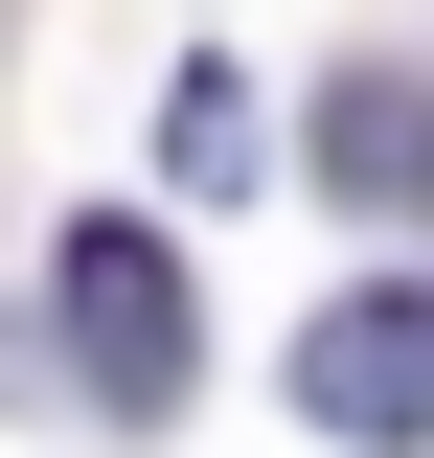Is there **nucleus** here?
<instances>
[{
  "label": "nucleus",
  "instance_id": "obj_4",
  "mask_svg": "<svg viewBox=\"0 0 434 458\" xmlns=\"http://www.w3.org/2000/svg\"><path fill=\"white\" fill-rule=\"evenodd\" d=\"M161 183H206V207H229V183H274V138H252L229 69H183V92H161Z\"/></svg>",
  "mask_w": 434,
  "mask_h": 458
},
{
  "label": "nucleus",
  "instance_id": "obj_2",
  "mask_svg": "<svg viewBox=\"0 0 434 458\" xmlns=\"http://www.w3.org/2000/svg\"><path fill=\"white\" fill-rule=\"evenodd\" d=\"M297 412H321V436H366V458H412V436H434V276L321 298V321H297Z\"/></svg>",
  "mask_w": 434,
  "mask_h": 458
},
{
  "label": "nucleus",
  "instance_id": "obj_1",
  "mask_svg": "<svg viewBox=\"0 0 434 458\" xmlns=\"http://www.w3.org/2000/svg\"><path fill=\"white\" fill-rule=\"evenodd\" d=\"M46 344H69V390H92V412H183V367H206V321H183V252L92 207V229L46 252Z\"/></svg>",
  "mask_w": 434,
  "mask_h": 458
},
{
  "label": "nucleus",
  "instance_id": "obj_3",
  "mask_svg": "<svg viewBox=\"0 0 434 458\" xmlns=\"http://www.w3.org/2000/svg\"><path fill=\"white\" fill-rule=\"evenodd\" d=\"M321 183H343V207H434V69H343V92H321Z\"/></svg>",
  "mask_w": 434,
  "mask_h": 458
}]
</instances>
